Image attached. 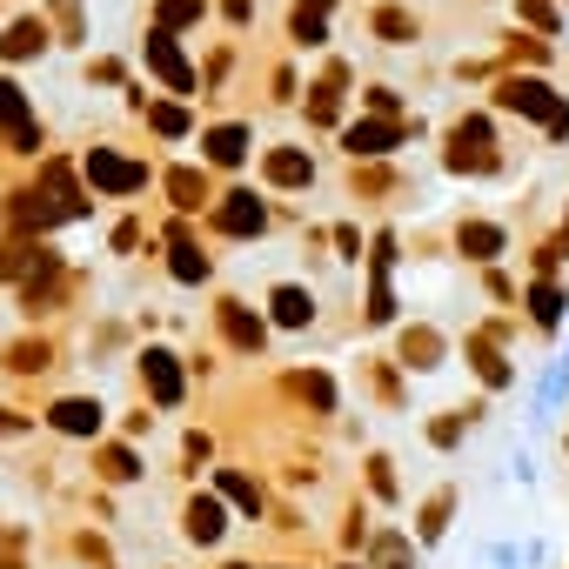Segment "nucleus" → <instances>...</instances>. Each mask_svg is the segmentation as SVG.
<instances>
[{
  "label": "nucleus",
  "instance_id": "0eeeda50",
  "mask_svg": "<svg viewBox=\"0 0 569 569\" xmlns=\"http://www.w3.org/2000/svg\"><path fill=\"white\" fill-rule=\"evenodd\" d=\"M208 154H214V161H241V128H221V134L208 141Z\"/></svg>",
  "mask_w": 569,
  "mask_h": 569
},
{
  "label": "nucleus",
  "instance_id": "6e6552de",
  "mask_svg": "<svg viewBox=\"0 0 569 569\" xmlns=\"http://www.w3.org/2000/svg\"><path fill=\"white\" fill-rule=\"evenodd\" d=\"M148 376H154V396L174 402V369H168V356H148Z\"/></svg>",
  "mask_w": 569,
  "mask_h": 569
},
{
  "label": "nucleus",
  "instance_id": "f03ea898",
  "mask_svg": "<svg viewBox=\"0 0 569 569\" xmlns=\"http://www.w3.org/2000/svg\"><path fill=\"white\" fill-rule=\"evenodd\" d=\"M188 536L214 542V536H221V509H214V502H194V509H188Z\"/></svg>",
  "mask_w": 569,
  "mask_h": 569
},
{
  "label": "nucleus",
  "instance_id": "39448f33",
  "mask_svg": "<svg viewBox=\"0 0 569 569\" xmlns=\"http://www.w3.org/2000/svg\"><path fill=\"white\" fill-rule=\"evenodd\" d=\"M389 141H396L389 128H356V134H349V148H356V154H382Z\"/></svg>",
  "mask_w": 569,
  "mask_h": 569
},
{
  "label": "nucleus",
  "instance_id": "1a4fd4ad",
  "mask_svg": "<svg viewBox=\"0 0 569 569\" xmlns=\"http://www.w3.org/2000/svg\"><path fill=\"white\" fill-rule=\"evenodd\" d=\"M268 174H274V181H302V174H309V168H302V161H296V154H274V161H268Z\"/></svg>",
  "mask_w": 569,
  "mask_h": 569
},
{
  "label": "nucleus",
  "instance_id": "20e7f679",
  "mask_svg": "<svg viewBox=\"0 0 569 569\" xmlns=\"http://www.w3.org/2000/svg\"><path fill=\"white\" fill-rule=\"evenodd\" d=\"M41 41H48V34H41V28H34V21H21V28H14V34H8V41H0V48H8V54H34V48H41Z\"/></svg>",
  "mask_w": 569,
  "mask_h": 569
},
{
  "label": "nucleus",
  "instance_id": "7ed1b4c3",
  "mask_svg": "<svg viewBox=\"0 0 569 569\" xmlns=\"http://www.w3.org/2000/svg\"><path fill=\"white\" fill-rule=\"evenodd\" d=\"M54 422L81 436V429H94V422H101V409H88V402H61V409H54Z\"/></svg>",
  "mask_w": 569,
  "mask_h": 569
},
{
  "label": "nucleus",
  "instance_id": "423d86ee",
  "mask_svg": "<svg viewBox=\"0 0 569 569\" xmlns=\"http://www.w3.org/2000/svg\"><path fill=\"white\" fill-rule=\"evenodd\" d=\"M274 309H281V322H309V296H302V289H281Z\"/></svg>",
  "mask_w": 569,
  "mask_h": 569
},
{
  "label": "nucleus",
  "instance_id": "f257e3e1",
  "mask_svg": "<svg viewBox=\"0 0 569 569\" xmlns=\"http://www.w3.org/2000/svg\"><path fill=\"white\" fill-rule=\"evenodd\" d=\"M221 228H234V234H248V228H261V208H254L248 194H234V208H221Z\"/></svg>",
  "mask_w": 569,
  "mask_h": 569
}]
</instances>
